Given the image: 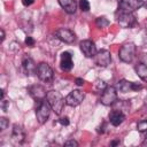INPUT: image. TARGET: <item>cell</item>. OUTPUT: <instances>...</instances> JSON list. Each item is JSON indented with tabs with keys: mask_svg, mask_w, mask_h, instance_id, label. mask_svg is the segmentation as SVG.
<instances>
[{
	"mask_svg": "<svg viewBox=\"0 0 147 147\" xmlns=\"http://www.w3.org/2000/svg\"><path fill=\"white\" fill-rule=\"evenodd\" d=\"M59 123H60L61 125H63V126H67V125H69L70 121H69V118H68L67 116H64V117H61V118L59 119Z\"/></svg>",
	"mask_w": 147,
	"mask_h": 147,
	"instance_id": "cell-26",
	"label": "cell"
},
{
	"mask_svg": "<svg viewBox=\"0 0 147 147\" xmlns=\"http://www.w3.org/2000/svg\"><path fill=\"white\" fill-rule=\"evenodd\" d=\"M78 6H79L82 11H88L90 10V2L87 0H79Z\"/></svg>",
	"mask_w": 147,
	"mask_h": 147,
	"instance_id": "cell-22",
	"label": "cell"
},
{
	"mask_svg": "<svg viewBox=\"0 0 147 147\" xmlns=\"http://www.w3.org/2000/svg\"><path fill=\"white\" fill-rule=\"evenodd\" d=\"M94 62L99 67H102V68L108 67L111 62L110 52L107 51V49H101V51L96 52V54L94 55Z\"/></svg>",
	"mask_w": 147,
	"mask_h": 147,
	"instance_id": "cell-9",
	"label": "cell"
},
{
	"mask_svg": "<svg viewBox=\"0 0 147 147\" xmlns=\"http://www.w3.org/2000/svg\"><path fill=\"white\" fill-rule=\"evenodd\" d=\"M64 146H71V147H77L78 146V142L76 141V140H74V139H70V140H67L65 142H64Z\"/></svg>",
	"mask_w": 147,
	"mask_h": 147,
	"instance_id": "cell-27",
	"label": "cell"
},
{
	"mask_svg": "<svg viewBox=\"0 0 147 147\" xmlns=\"http://www.w3.org/2000/svg\"><path fill=\"white\" fill-rule=\"evenodd\" d=\"M0 33H1V39H0V42H2V41L5 40V31H3V29H1V30H0Z\"/></svg>",
	"mask_w": 147,
	"mask_h": 147,
	"instance_id": "cell-32",
	"label": "cell"
},
{
	"mask_svg": "<svg viewBox=\"0 0 147 147\" xmlns=\"http://www.w3.org/2000/svg\"><path fill=\"white\" fill-rule=\"evenodd\" d=\"M55 36H56L57 39H60L61 41H63V42H65V44H72V42L75 41V39H76L75 33H74L71 30L64 29V28L56 30V31H55Z\"/></svg>",
	"mask_w": 147,
	"mask_h": 147,
	"instance_id": "cell-12",
	"label": "cell"
},
{
	"mask_svg": "<svg viewBox=\"0 0 147 147\" xmlns=\"http://www.w3.org/2000/svg\"><path fill=\"white\" fill-rule=\"evenodd\" d=\"M33 2H34V0H22V3H23L25 7H28V6H31Z\"/></svg>",
	"mask_w": 147,
	"mask_h": 147,
	"instance_id": "cell-30",
	"label": "cell"
},
{
	"mask_svg": "<svg viewBox=\"0 0 147 147\" xmlns=\"http://www.w3.org/2000/svg\"><path fill=\"white\" fill-rule=\"evenodd\" d=\"M145 7H146V9H147V2H145V5H144Z\"/></svg>",
	"mask_w": 147,
	"mask_h": 147,
	"instance_id": "cell-35",
	"label": "cell"
},
{
	"mask_svg": "<svg viewBox=\"0 0 147 147\" xmlns=\"http://www.w3.org/2000/svg\"><path fill=\"white\" fill-rule=\"evenodd\" d=\"M29 93L30 95L34 99V100H38V101H42L46 99V90L44 86L41 85H32L29 87Z\"/></svg>",
	"mask_w": 147,
	"mask_h": 147,
	"instance_id": "cell-14",
	"label": "cell"
},
{
	"mask_svg": "<svg viewBox=\"0 0 147 147\" xmlns=\"http://www.w3.org/2000/svg\"><path fill=\"white\" fill-rule=\"evenodd\" d=\"M119 142H121L119 139H116V140H113V141L110 142V145H111V146H116V145H119Z\"/></svg>",
	"mask_w": 147,
	"mask_h": 147,
	"instance_id": "cell-33",
	"label": "cell"
},
{
	"mask_svg": "<svg viewBox=\"0 0 147 147\" xmlns=\"http://www.w3.org/2000/svg\"><path fill=\"white\" fill-rule=\"evenodd\" d=\"M137 129L140 132H147V119H140L137 123Z\"/></svg>",
	"mask_w": 147,
	"mask_h": 147,
	"instance_id": "cell-21",
	"label": "cell"
},
{
	"mask_svg": "<svg viewBox=\"0 0 147 147\" xmlns=\"http://www.w3.org/2000/svg\"><path fill=\"white\" fill-rule=\"evenodd\" d=\"M145 5L144 0H119L118 11L119 13H133Z\"/></svg>",
	"mask_w": 147,
	"mask_h": 147,
	"instance_id": "cell-3",
	"label": "cell"
},
{
	"mask_svg": "<svg viewBox=\"0 0 147 147\" xmlns=\"http://www.w3.org/2000/svg\"><path fill=\"white\" fill-rule=\"evenodd\" d=\"M95 24H96L98 28H101L102 29V28H106V26L109 25V21L105 16H100V17H98L95 20Z\"/></svg>",
	"mask_w": 147,
	"mask_h": 147,
	"instance_id": "cell-20",
	"label": "cell"
},
{
	"mask_svg": "<svg viewBox=\"0 0 147 147\" xmlns=\"http://www.w3.org/2000/svg\"><path fill=\"white\" fill-rule=\"evenodd\" d=\"M60 6L68 14H75L77 9V2L75 0H59Z\"/></svg>",
	"mask_w": 147,
	"mask_h": 147,
	"instance_id": "cell-18",
	"label": "cell"
},
{
	"mask_svg": "<svg viewBox=\"0 0 147 147\" xmlns=\"http://www.w3.org/2000/svg\"><path fill=\"white\" fill-rule=\"evenodd\" d=\"M117 22L122 28L130 29L137 24V18L132 13H119L117 16Z\"/></svg>",
	"mask_w": 147,
	"mask_h": 147,
	"instance_id": "cell-7",
	"label": "cell"
},
{
	"mask_svg": "<svg viewBox=\"0 0 147 147\" xmlns=\"http://www.w3.org/2000/svg\"><path fill=\"white\" fill-rule=\"evenodd\" d=\"M124 119H125V115H124L121 110L115 109V110H111V111L109 113V122H110V124L114 125V126L121 125V124L124 122Z\"/></svg>",
	"mask_w": 147,
	"mask_h": 147,
	"instance_id": "cell-16",
	"label": "cell"
},
{
	"mask_svg": "<svg viewBox=\"0 0 147 147\" xmlns=\"http://www.w3.org/2000/svg\"><path fill=\"white\" fill-rule=\"evenodd\" d=\"M46 100L47 102L49 103V106L52 107V110L56 114V115H60L64 108V105H65V99L61 95L60 92L57 91H48L47 92V95H46Z\"/></svg>",
	"mask_w": 147,
	"mask_h": 147,
	"instance_id": "cell-1",
	"label": "cell"
},
{
	"mask_svg": "<svg viewBox=\"0 0 147 147\" xmlns=\"http://www.w3.org/2000/svg\"><path fill=\"white\" fill-rule=\"evenodd\" d=\"M8 107H9V101H7V100L2 99V100H1V109H2L3 111H7Z\"/></svg>",
	"mask_w": 147,
	"mask_h": 147,
	"instance_id": "cell-28",
	"label": "cell"
},
{
	"mask_svg": "<svg viewBox=\"0 0 147 147\" xmlns=\"http://www.w3.org/2000/svg\"><path fill=\"white\" fill-rule=\"evenodd\" d=\"M22 67H23V69L28 76H33L34 74H37V67L38 65H36L32 57H30L28 54H25L22 59Z\"/></svg>",
	"mask_w": 147,
	"mask_h": 147,
	"instance_id": "cell-13",
	"label": "cell"
},
{
	"mask_svg": "<svg viewBox=\"0 0 147 147\" xmlns=\"http://www.w3.org/2000/svg\"><path fill=\"white\" fill-rule=\"evenodd\" d=\"M134 70H136L137 75L140 77L141 80L147 82V65L145 63H138L134 67Z\"/></svg>",
	"mask_w": 147,
	"mask_h": 147,
	"instance_id": "cell-19",
	"label": "cell"
},
{
	"mask_svg": "<svg viewBox=\"0 0 147 147\" xmlns=\"http://www.w3.org/2000/svg\"><path fill=\"white\" fill-rule=\"evenodd\" d=\"M11 137L13 139L16 141V142H20L22 144L24 141V138H25V132L23 130V127L18 124H15L13 126V131H11Z\"/></svg>",
	"mask_w": 147,
	"mask_h": 147,
	"instance_id": "cell-17",
	"label": "cell"
},
{
	"mask_svg": "<svg viewBox=\"0 0 147 147\" xmlns=\"http://www.w3.org/2000/svg\"><path fill=\"white\" fill-rule=\"evenodd\" d=\"M95 87H96V90H99V91H103L106 87H107V84L102 80V79H96L95 80Z\"/></svg>",
	"mask_w": 147,
	"mask_h": 147,
	"instance_id": "cell-23",
	"label": "cell"
},
{
	"mask_svg": "<svg viewBox=\"0 0 147 147\" xmlns=\"http://www.w3.org/2000/svg\"><path fill=\"white\" fill-rule=\"evenodd\" d=\"M51 110H52V107L49 106V103L47 101H45V100L39 101V105H38L37 109H36L37 121L40 124L46 123V121L48 119V117L51 115Z\"/></svg>",
	"mask_w": 147,
	"mask_h": 147,
	"instance_id": "cell-4",
	"label": "cell"
},
{
	"mask_svg": "<svg viewBox=\"0 0 147 147\" xmlns=\"http://www.w3.org/2000/svg\"><path fill=\"white\" fill-rule=\"evenodd\" d=\"M37 76L39 77L40 80L45 82V83H51L53 80V77H54V72L52 70V68L45 63V62H41L38 64L37 67Z\"/></svg>",
	"mask_w": 147,
	"mask_h": 147,
	"instance_id": "cell-6",
	"label": "cell"
},
{
	"mask_svg": "<svg viewBox=\"0 0 147 147\" xmlns=\"http://www.w3.org/2000/svg\"><path fill=\"white\" fill-rule=\"evenodd\" d=\"M75 83H76V85H77V86H83L85 82H84V79H83V78H76Z\"/></svg>",
	"mask_w": 147,
	"mask_h": 147,
	"instance_id": "cell-29",
	"label": "cell"
},
{
	"mask_svg": "<svg viewBox=\"0 0 147 147\" xmlns=\"http://www.w3.org/2000/svg\"><path fill=\"white\" fill-rule=\"evenodd\" d=\"M84 98H85L84 92H82L80 90H74L65 96V105L70 107H77L83 102Z\"/></svg>",
	"mask_w": 147,
	"mask_h": 147,
	"instance_id": "cell-8",
	"label": "cell"
},
{
	"mask_svg": "<svg viewBox=\"0 0 147 147\" xmlns=\"http://www.w3.org/2000/svg\"><path fill=\"white\" fill-rule=\"evenodd\" d=\"M60 67L63 71H70L74 67V61H72V55L69 52H63L61 54V61H60Z\"/></svg>",
	"mask_w": 147,
	"mask_h": 147,
	"instance_id": "cell-15",
	"label": "cell"
},
{
	"mask_svg": "<svg viewBox=\"0 0 147 147\" xmlns=\"http://www.w3.org/2000/svg\"><path fill=\"white\" fill-rule=\"evenodd\" d=\"M25 45L29 46V47H33V46L36 45V40H34L32 37L28 36V37L25 38Z\"/></svg>",
	"mask_w": 147,
	"mask_h": 147,
	"instance_id": "cell-25",
	"label": "cell"
},
{
	"mask_svg": "<svg viewBox=\"0 0 147 147\" xmlns=\"http://www.w3.org/2000/svg\"><path fill=\"white\" fill-rule=\"evenodd\" d=\"M144 40H145V42H147V32H146V36H145V38H144Z\"/></svg>",
	"mask_w": 147,
	"mask_h": 147,
	"instance_id": "cell-34",
	"label": "cell"
},
{
	"mask_svg": "<svg viewBox=\"0 0 147 147\" xmlns=\"http://www.w3.org/2000/svg\"><path fill=\"white\" fill-rule=\"evenodd\" d=\"M79 48L82 51V53L86 56V57H94V55L96 54V46L95 44L90 40V39H85V40H82L79 42Z\"/></svg>",
	"mask_w": 147,
	"mask_h": 147,
	"instance_id": "cell-10",
	"label": "cell"
},
{
	"mask_svg": "<svg viewBox=\"0 0 147 147\" xmlns=\"http://www.w3.org/2000/svg\"><path fill=\"white\" fill-rule=\"evenodd\" d=\"M105 126H106V123H102V126L100 125V126L98 127V132H99V133H103V132H105Z\"/></svg>",
	"mask_w": 147,
	"mask_h": 147,
	"instance_id": "cell-31",
	"label": "cell"
},
{
	"mask_svg": "<svg viewBox=\"0 0 147 147\" xmlns=\"http://www.w3.org/2000/svg\"><path fill=\"white\" fill-rule=\"evenodd\" d=\"M136 51H137V47L133 42L124 44L118 52V57L121 61H123L125 63H130L133 61V59L136 56Z\"/></svg>",
	"mask_w": 147,
	"mask_h": 147,
	"instance_id": "cell-2",
	"label": "cell"
},
{
	"mask_svg": "<svg viewBox=\"0 0 147 147\" xmlns=\"http://www.w3.org/2000/svg\"><path fill=\"white\" fill-rule=\"evenodd\" d=\"M100 101L103 106H111L117 101V91L114 86H107L101 94Z\"/></svg>",
	"mask_w": 147,
	"mask_h": 147,
	"instance_id": "cell-5",
	"label": "cell"
},
{
	"mask_svg": "<svg viewBox=\"0 0 147 147\" xmlns=\"http://www.w3.org/2000/svg\"><path fill=\"white\" fill-rule=\"evenodd\" d=\"M9 125V121L6 118V117H1L0 118V129L3 131L7 129V126Z\"/></svg>",
	"mask_w": 147,
	"mask_h": 147,
	"instance_id": "cell-24",
	"label": "cell"
},
{
	"mask_svg": "<svg viewBox=\"0 0 147 147\" xmlns=\"http://www.w3.org/2000/svg\"><path fill=\"white\" fill-rule=\"evenodd\" d=\"M117 88L119 90V92L127 93V92H131V91H139V90H141L142 85L139 84V83L126 80V79H121L117 83Z\"/></svg>",
	"mask_w": 147,
	"mask_h": 147,
	"instance_id": "cell-11",
	"label": "cell"
}]
</instances>
